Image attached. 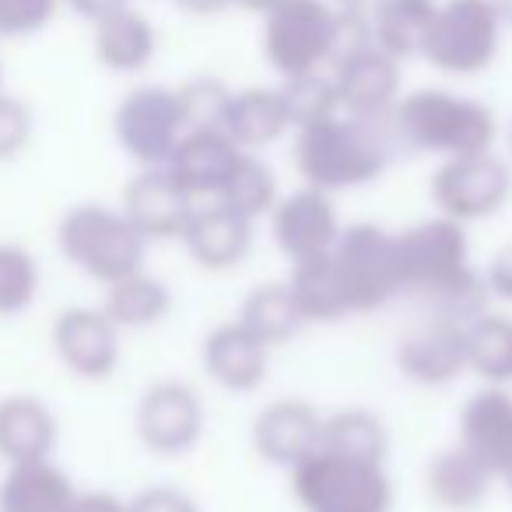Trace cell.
Here are the masks:
<instances>
[{
    "label": "cell",
    "instance_id": "21",
    "mask_svg": "<svg viewBox=\"0 0 512 512\" xmlns=\"http://www.w3.org/2000/svg\"><path fill=\"white\" fill-rule=\"evenodd\" d=\"M463 323L467 320H449L439 316L428 327L407 334L397 344V369L414 386H449L460 372H467V358H463Z\"/></svg>",
    "mask_w": 512,
    "mask_h": 512
},
{
    "label": "cell",
    "instance_id": "29",
    "mask_svg": "<svg viewBox=\"0 0 512 512\" xmlns=\"http://www.w3.org/2000/svg\"><path fill=\"white\" fill-rule=\"evenodd\" d=\"M463 358L467 372L488 386L512 383V320L502 313H474L463 323Z\"/></svg>",
    "mask_w": 512,
    "mask_h": 512
},
{
    "label": "cell",
    "instance_id": "37",
    "mask_svg": "<svg viewBox=\"0 0 512 512\" xmlns=\"http://www.w3.org/2000/svg\"><path fill=\"white\" fill-rule=\"evenodd\" d=\"M64 0H0V39H29L50 29Z\"/></svg>",
    "mask_w": 512,
    "mask_h": 512
},
{
    "label": "cell",
    "instance_id": "10",
    "mask_svg": "<svg viewBox=\"0 0 512 512\" xmlns=\"http://www.w3.org/2000/svg\"><path fill=\"white\" fill-rule=\"evenodd\" d=\"M186 134L179 92L169 85H137L113 113V137L137 169L165 165Z\"/></svg>",
    "mask_w": 512,
    "mask_h": 512
},
{
    "label": "cell",
    "instance_id": "2",
    "mask_svg": "<svg viewBox=\"0 0 512 512\" xmlns=\"http://www.w3.org/2000/svg\"><path fill=\"white\" fill-rule=\"evenodd\" d=\"M379 123L383 120H362L337 109L323 120L295 127L292 162L302 183L327 193L376 183L390 165V141Z\"/></svg>",
    "mask_w": 512,
    "mask_h": 512
},
{
    "label": "cell",
    "instance_id": "19",
    "mask_svg": "<svg viewBox=\"0 0 512 512\" xmlns=\"http://www.w3.org/2000/svg\"><path fill=\"white\" fill-rule=\"evenodd\" d=\"M460 442L491 477L512 470V393L509 386H484L460 411Z\"/></svg>",
    "mask_w": 512,
    "mask_h": 512
},
{
    "label": "cell",
    "instance_id": "5",
    "mask_svg": "<svg viewBox=\"0 0 512 512\" xmlns=\"http://www.w3.org/2000/svg\"><path fill=\"white\" fill-rule=\"evenodd\" d=\"M57 249L74 271L99 285H113V281L141 271L148 242L120 207L88 200V204H74L60 214Z\"/></svg>",
    "mask_w": 512,
    "mask_h": 512
},
{
    "label": "cell",
    "instance_id": "26",
    "mask_svg": "<svg viewBox=\"0 0 512 512\" xmlns=\"http://www.w3.org/2000/svg\"><path fill=\"white\" fill-rule=\"evenodd\" d=\"M491 481L495 477L467 453V449L456 442V446L442 449V453L432 456L425 470V488H428V498L435 505L449 512H470L488 498L491 491Z\"/></svg>",
    "mask_w": 512,
    "mask_h": 512
},
{
    "label": "cell",
    "instance_id": "25",
    "mask_svg": "<svg viewBox=\"0 0 512 512\" xmlns=\"http://www.w3.org/2000/svg\"><path fill=\"white\" fill-rule=\"evenodd\" d=\"M81 491L53 460L15 463L0 481V512H74Z\"/></svg>",
    "mask_w": 512,
    "mask_h": 512
},
{
    "label": "cell",
    "instance_id": "15",
    "mask_svg": "<svg viewBox=\"0 0 512 512\" xmlns=\"http://www.w3.org/2000/svg\"><path fill=\"white\" fill-rule=\"evenodd\" d=\"M242 155H246V151H242L221 127L186 130L176 148H172L169 162H165V172L176 179V186L193 204H204V200L221 197V190H225V183L232 179Z\"/></svg>",
    "mask_w": 512,
    "mask_h": 512
},
{
    "label": "cell",
    "instance_id": "48",
    "mask_svg": "<svg viewBox=\"0 0 512 512\" xmlns=\"http://www.w3.org/2000/svg\"><path fill=\"white\" fill-rule=\"evenodd\" d=\"M509 165H512V127H509Z\"/></svg>",
    "mask_w": 512,
    "mask_h": 512
},
{
    "label": "cell",
    "instance_id": "18",
    "mask_svg": "<svg viewBox=\"0 0 512 512\" xmlns=\"http://www.w3.org/2000/svg\"><path fill=\"white\" fill-rule=\"evenodd\" d=\"M193 207L197 204L179 190L176 179L165 172V165L137 169L120 193V211L144 235V242L179 239Z\"/></svg>",
    "mask_w": 512,
    "mask_h": 512
},
{
    "label": "cell",
    "instance_id": "14",
    "mask_svg": "<svg viewBox=\"0 0 512 512\" xmlns=\"http://www.w3.org/2000/svg\"><path fill=\"white\" fill-rule=\"evenodd\" d=\"M271 235L274 246L299 264L309 256H323L334 249L337 235H341V214H337L334 193L316 190V186L302 183L299 190L281 193L278 204L271 207Z\"/></svg>",
    "mask_w": 512,
    "mask_h": 512
},
{
    "label": "cell",
    "instance_id": "16",
    "mask_svg": "<svg viewBox=\"0 0 512 512\" xmlns=\"http://www.w3.org/2000/svg\"><path fill=\"white\" fill-rule=\"evenodd\" d=\"M249 439L260 460L292 470L323 446V414L309 400H274L256 411Z\"/></svg>",
    "mask_w": 512,
    "mask_h": 512
},
{
    "label": "cell",
    "instance_id": "43",
    "mask_svg": "<svg viewBox=\"0 0 512 512\" xmlns=\"http://www.w3.org/2000/svg\"><path fill=\"white\" fill-rule=\"evenodd\" d=\"M172 4L197 18H214V15H225L228 8H235V0H172Z\"/></svg>",
    "mask_w": 512,
    "mask_h": 512
},
{
    "label": "cell",
    "instance_id": "30",
    "mask_svg": "<svg viewBox=\"0 0 512 512\" xmlns=\"http://www.w3.org/2000/svg\"><path fill=\"white\" fill-rule=\"evenodd\" d=\"M235 320H239L253 337H260L271 351L281 348V344H288L302 327H306V320H302L299 306H295V299H292L288 281L256 285L253 292L242 299Z\"/></svg>",
    "mask_w": 512,
    "mask_h": 512
},
{
    "label": "cell",
    "instance_id": "17",
    "mask_svg": "<svg viewBox=\"0 0 512 512\" xmlns=\"http://www.w3.org/2000/svg\"><path fill=\"white\" fill-rule=\"evenodd\" d=\"M253 225L246 214L232 211L221 200H204L190 211L179 242L193 256V264L211 274H225L253 253Z\"/></svg>",
    "mask_w": 512,
    "mask_h": 512
},
{
    "label": "cell",
    "instance_id": "38",
    "mask_svg": "<svg viewBox=\"0 0 512 512\" xmlns=\"http://www.w3.org/2000/svg\"><path fill=\"white\" fill-rule=\"evenodd\" d=\"M32 134H36L32 109L15 95L0 92V162H15L18 155H25Z\"/></svg>",
    "mask_w": 512,
    "mask_h": 512
},
{
    "label": "cell",
    "instance_id": "39",
    "mask_svg": "<svg viewBox=\"0 0 512 512\" xmlns=\"http://www.w3.org/2000/svg\"><path fill=\"white\" fill-rule=\"evenodd\" d=\"M127 512H200V502L176 484H151L127 498Z\"/></svg>",
    "mask_w": 512,
    "mask_h": 512
},
{
    "label": "cell",
    "instance_id": "36",
    "mask_svg": "<svg viewBox=\"0 0 512 512\" xmlns=\"http://www.w3.org/2000/svg\"><path fill=\"white\" fill-rule=\"evenodd\" d=\"M179 92V106H183V120L186 130H200V127H221V116L225 106L232 99V88L221 78H190L176 88Z\"/></svg>",
    "mask_w": 512,
    "mask_h": 512
},
{
    "label": "cell",
    "instance_id": "47",
    "mask_svg": "<svg viewBox=\"0 0 512 512\" xmlns=\"http://www.w3.org/2000/svg\"><path fill=\"white\" fill-rule=\"evenodd\" d=\"M502 481H505V484H509V491H512V470H509V474H505V477H502Z\"/></svg>",
    "mask_w": 512,
    "mask_h": 512
},
{
    "label": "cell",
    "instance_id": "23",
    "mask_svg": "<svg viewBox=\"0 0 512 512\" xmlns=\"http://www.w3.org/2000/svg\"><path fill=\"white\" fill-rule=\"evenodd\" d=\"M57 439V414L46 407V400L29 397V393L0 397V460L8 467L50 460Z\"/></svg>",
    "mask_w": 512,
    "mask_h": 512
},
{
    "label": "cell",
    "instance_id": "31",
    "mask_svg": "<svg viewBox=\"0 0 512 512\" xmlns=\"http://www.w3.org/2000/svg\"><path fill=\"white\" fill-rule=\"evenodd\" d=\"M288 288H292V299L306 323H337L344 316H351L341 292V281H337V271L330 264V253L309 256V260L292 264Z\"/></svg>",
    "mask_w": 512,
    "mask_h": 512
},
{
    "label": "cell",
    "instance_id": "46",
    "mask_svg": "<svg viewBox=\"0 0 512 512\" xmlns=\"http://www.w3.org/2000/svg\"><path fill=\"white\" fill-rule=\"evenodd\" d=\"M491 4H495V11H498V18H502L505 29H512V0H491Z\"/></svg>",
    "mask_w": 512,
    "mask_h": 512
},
{
    "label": "cell",
    "instance_id": "12",
    "mask_svg": "<svg viewBox=\"0 0 512 512\" xmlns=\"http://www.w3.org/2000/svg\"><path fill=\"white\" fill-rule=\"evenodd\" d=\"M334 81V95L341 113L362 116V120H386L404 95V78H400V60L379 50L372 39L348 46L337 53V60L327 67Z\"/></svg>",
    "mask_w": 512,
    "mask_h": 512
},
{
    "label": "cell",
    "instance_id": "49",
    "mask_svg": "<svg viewBox=\"0 0 512 512\" xmlns=\"http://www.w3.org/2000/svg\"><path fill=\"white\" fill-rule=\"evenodd\" d=\"M0 92H4V64H0Z\"/></svg>",
    "mask_w": 512,
    "mask_h": 512
},
{
    "label": "cell",
    "instance_id": "34",
    "mask_svg": "<svg viewBox=\"0 0 512 512\" xmlns=\"http://www.w3.org/2000/svg\"><path fill=\"white\" fill-rule=\"evenodd\" d=\"M39 295L36 256L18 242H0V316H22Z\"/></svg>",
    "mask_w": 512,
    "mask_h": 512
},
{
    "label": "cell",
    "instance_id": "41",
    "mask_svg": "<svg viewBox=\"0 0 512 512\" xmlns=\"http://www.w3.org/2000/svg\"><path fill=\"white\" fill-rule=\"evenodd\" d=\"M127 4H130V0H64V8L74 11L78 18H85L88 25H95L99 18L113 15V11L127 8Z\"/></svg>",
    "mask_w": 512,
    "mask_h": 512
},
{
    "label": "cell",
    "instance_id": "28",
    "mask_svg": "<svg viewBox=\"0 0 512 512\" xmlns=\"http://www.w3.org/2000/svg\"><path fill=\"white\" fill-rule=\"evenodd\" d=\"M99 309L120 330H148L172 313V292L165 281H158L141 267V271L106 285V299Z\"/></svg>",
    "mask_w": 512,
    "mask_h": 512
},
{
    "label": "cell",
    "instance_id": "32",
    "mask_svg": "<svg viewBox=\"0 0 512 512\" xmlns=\"http://www.w3.org/2000/svg\"><path fill=\"white\" fill-rule=\"evenodd\" d=\"M323 449L351 460L386 463L390 432H386V421L369 407H341L334 414H323Z\"/></svg>",
    "mask_w": 512,
    "mask_h": 512
},
{
    "label": "cell",
    "instance_id": "42",
    "mask_svg": "<svg viewBox=\"0 0 512 512\" xmlns=\"http://www.w3.org/2000/svg\"><path fill=\"white\" fill-rule=\"evenodd\" d=\"M74 512H127V502L109 491H81Z\"/></svg>",
    "mask_w": 512,
    "mask_h": 512
},
{
    "label": "cell",
    "instance_id": "35",
    "mask_svg": "<svg viewBox=\"0 0 512 512\" xmlns=\"http://www.w3.org/2000/svg\"><path fill=\"white\" fill-rule=\"evenodd\" d=\"M281 92H285V102L292 109V123L302 127V123L323 120V116L337 113V95H334V81H330L327 71H313V74H299V78H285L281 81Z\"/></svg>",
    "mask_w": 512,
    "mask_h": 512
},
{
    "label": "cell",
    "instance_id": "24",
    "mask_svg": "<svg viewBox=\"0 0 512 512\" xmlns=\"http://www.w3.org/2000/svg\"><path fill=\"white\" fill-rule=\"evenodd\" d=\"M92 50L106 71L113 74H137L155 60L158 53V32L144 11L134 4L99 18L92 25Z\"/></svg>",
    "mask_w": 512,
    "mask_h": 512
},
{
    "label": "cell",
    "instance_id": "3",
    "mask_svg": "<svg viewBox=\"0 0 512 512\" xmlns=\"http://www.w3.org/2000/svg\"><path fill=\"white\" fill-rule=\"evenodd\" d=\"M365 39H372L369 18L344 15L330 0H281L264 15L260 50L271 71L285 81L327 71L337 53Z\"/></svg>",
    "mask_w": 512,
    "mask_h": 512
},
{
    "label": "cell",
    "instance_id": "45",
    "mask_svg": "<svg viewBox=\"0 0 512 512\" xmlns=\"http://www.w3.org/2000/svg\"><path fill=\"white\" fill-rule=\"evenodd\" d=\"M281 0H235V8H242V11H249V15H260L264 18L271 8H278Z\"/></svg>",
    "mask_w": 512,
    "mask_h": 512
},
{
    "label": "cell",
    "instance_id": "13",
    "mask_svg": "<svg viewBox=\"0 0 512 512\" xmlns=\"http://www.w3.org/2000/svg\"><path fill=\"white\" fill-rule=\"evenodd\" d=\"M50 344L57 362L85 383H102L120 365V327L102 309L71 306L53 320Z\"/></svg>",
    "mask_w": 512,
    "mask_h": 512
},
{
    "label": "cell",
    "instance_id": "1",
    "mask_svg": "<svg viewBox=\"0 0 512 512\" xmlns=\"http://www.w3.org/2000/svg\"><path fill=\"white\" fill-rule=\"evenodd\" d=\"M397 235V267L400 292L428 299L439 316L449 320H470L481 313L484 281L470 260L467 225L435 214Z\"/></svg>",
    "mask_w": 512,
    "mask_h": 512
},
{
    "label": "cell",
    "instance_id": "33",
    "mask_svg": "<svg viewBox=\"0 0 512 512\" xmlns=\"http://www.w3.org/2000/svg\"><path fill=\"white\" fill-rule=\"evenodd\" d=\"M281 190H278V176H274V169L264 162L260 155H253V151H246V155L239 158V165H235L232 179L225 183V190H221V204H228L232 211L246 214L249 221H260L271 214V207L278 204Z\"/></svg>",
    "mask_w": 512,
    "mask_h": 512
},
{
    "label": "cell",
    "instance_id": "7",
    "mask_svg": "<svg viewBox=\"0 0 512 512\" xmlns=\"http://www.w3.org/2000/svg\"><path fill=\"white\" fill-rule=\"evenodd\" d=\"M502 32L491 0H439L421 60L449 78H477L498 60Z\"/></svg>",
    "mask_w": 512,
    "mask_h": 512
},
{
    "label": "cell",
    "instance_id": "4",
    "mask_svg": "<svg viewBox=\"0 0 512 512\" xmlns=\"http://www.w3.org/2000/svg\"><path fill=\"white\" fill-rule=\"evenodd\" d=\"M390 130L407 148L428 151L439 158L470 155V151L495 148L498 116L491 106L449 88H418L397 99L386 116Z\"/></svg>",
    "mask_w": 512,
    "mask_h": 512
},
{
    "label": "cell",
    "instance_id": "11",
    "mask_svg": "<svg viewBox=\"0 0 512 512\" xmlns=\"http://www.w3.org/2000/svg\"><path fill=\"white\" fill-rule=\"evenodd\" d=\"M207 411L200 393L179 379H158L137 400V439L155 456H183L204 439Z\"/></svg>",
    "mask_w": 512,
    "mask_h": 512
},
{
    "label": "cell",
    "instance_id": "6",
    "mask_svg": "<svg viewBox=\"0 0 512 512\" xmlns=\"http://www.w3.org/2000/svg\"><path fill=\"white\" fill-rule=\"evenodd\" d=\"M292 495L302 512H390L393 484L383 463L316 449L292 470Z\"/></svg>",
    "mask_w": 512,
    "mask_h": 512
},
{
    "label": "cell",
    "instance_id": "40",
    "mask_svg": "<svg viewBox=\"0 0 512 512\" xmlns=\"http://www.w3.org/2000/svg\"><path fill=\"white\" fill-rule=\"evenodd\" d=\"M481 281L488 295H495V299H502V302H512V242L491 256L488 271L481 274Z\"/></svg>",
    "mask_w": 512,
    "mask_h": 512
},
{
    "label": "cell",
    "instance_id": "27",
    "mask_svg": "<svg viewBox=\"0 0 512 512\" xmlns=\"http://www.w3.org/2000/svg\"><path fill=\"white\" fill-rule=\"evenodd\" d=\"M435 8L439 0H379L369 11L372 43L397 57L400 64L421 57L435 22Z\"/></svg>",
    "mask_w": 512,
    "mask_h": 512
},
{
    "label": "cell",
    "instance_id": "44",
    "mask_svg": "<svg viewBox=\"0 0 512 512\" xmlns=\"http://www.w3.org/2000/svg\"><path fill=\"white\" fill-rule=\"evenodd\" d=\"M337 11H344V15H355V18H369V11L376 8L379 0H330Z\"/></svg>",
    "mask_w": 512,
    "mask_h": 512
},
{
    "label": "cell",
    "instance_id": "8",
    "mask_svg": "<svg viewBox=\"0 0 512 512\" xmlns=\"http://www.w3.org/2000/svg\"><path fill=\"white\" fill-rule=\"evenodd\" d=\"M330 264H334L351 313H376L390 306L397 295H404L397 267V235L376 221H355L341 228L330 249Z\"/></svg>",
    "mask_w": 512,
    "mask_h": 512
},
{
    "label": "cell",
    "instance_id": "9",
    "mask_svg": "<svg viewBox=\"0 0 512 512\" xmlns=\"http://www.w3.org/2000/svg\"><path fill=\"white\" fill-rule=\"evenodd\" d=\"M435 207L446 218L470 225L498 214L512 197V165L495 151H470V155L442 158L432 176Z\"/></svg>",
    "mask_w": 512,
    "mask_h": 512
},
{
    "label": "cell",
    "instance_id": "20",
    "mask_svg": "<svg viewBox=\"0 0 512 512\" xmlns=\"http://www.w3.org/2000/svg\"><path fill=\"white\" fill-rule=\"evenodd\" d=\"M200 365L207 379L228 393H253L271 372V348L253 337L239 320L218 323L200 344Z\"/></svg>",
    "mask_w": 512,
    "mask_h": 512
},
{
    "label": "cell",
    "instance_id": "22",
    "mask_svg": "<svg viewBox=\"0 0 512 512\" xmlns=\"http://www.w3.org/2000/svg\"><path fill=\"white\" fill-rule=\"evenodd\" d=\"M221 130L239 144L242 151H264L271 144H278L281 137H288L295 130L292 109L285 102V92L267 85H249V88H232V99L221 116Z\"/></svg>",
    "mask_w": 512,
    "mask_h": 512
}]
</instances>
